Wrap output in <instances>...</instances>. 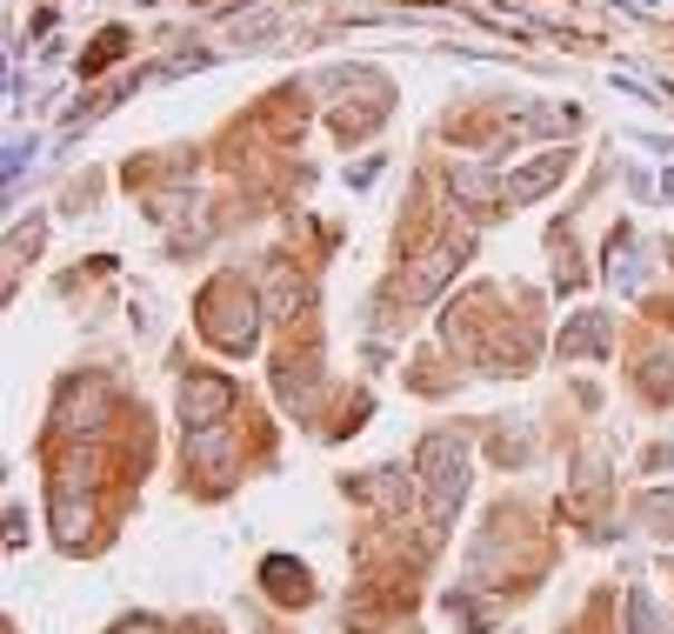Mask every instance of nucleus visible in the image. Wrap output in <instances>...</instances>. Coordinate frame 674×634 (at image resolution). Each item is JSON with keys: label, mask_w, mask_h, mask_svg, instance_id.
I'll return each instance as SVG.
<instances>
[{"label": "nucleus", "mask_w": 674, "mask_h": 634, "mask_svg": "<svg viewBox=\"0 0 674 634\" xmlns=\"http://www.w3.org/2000/svg\"><path fill=\"white\" fill-rule=\"evenodd\" d=\"M602 334H608V328H602V314H588V321H575V328L561 334V354H595V348H602Z\"/></svg>", "instance_id": "0eeeda50"}, {"label": "nucleus", "mask_w": 674, "mask_h": 634, "mask_svg": "<svg viewBox=\"0 0 674 634\" xmlns=\"http://www.w3.org/2000/svg\"><path fill=\"white\" fill-rule=\"evenodd\" d=\"M628 622H635V634H655V615H648V595L642 588L628 595Z\"/></svg>", "instance_id": "6e6552de"}, {"label": "nucleus", "mask_w": 674, "mask_h": 634, "mask_svg": "<svg viewBox=\"0 0 674 634\" xmlns=\"http://www.w3.org/2000/svg\"><path fill=\"white\" fill-rule=\"evenodd\" d=\"M421 468H428V521L441 528V521L455 515V501H461V488H468V475H461V441H448V435H434V441L421 448Z\"/></svg>", "instance_id": "f03ea898"}, {"label": "nucleus", "mask_w": 674, "mask_h": 634, "mask_svg": "<svg viewBox=\"0 0 674 634\" xmlns=\"http://www.w3.org/2000/svg\"><path fill=\"white\" fill-rule=\"evenodd\" d=\"M227 401H234V388H227L221 374H201V381L180 388V414H187V428H214V421H227Z\"/></svg>", "instance_id": "7ed1b4c3"}, {"label": "nucleus", "mask_w": 674, "mask_h": 634, "mask_svg": "<svg viewBox=\"0 0 674 634\" xmlns=\"http://www.w3.org/2000/svg\"><path fill=\"white\" fill-rule=\"evenodd\" d=\"M261 575H267V588H274L281 602H307V575H301L294 562H267Z\"/></svg>", "instance_id": "423d86ee"}, {"label": "nucleus", "mask_w": 674, "mask_h": 634, "mask_svg": "<svg viewBox=\"0 0 674 634\" xmlns=\"http://www.w3.org/2000/svg\"><path fill=\"white\" fill-rule=\"evenodd\" d=\"M201 328H207V341H221V348H254V294L227 274V281H214L207 294H201Z\"/></svg>", "instance_id": "f257e3e1"}, {"label": "nucleus", "mask_w": 674, "mask_h": 634, "mask_svg": "<svg viewBox=\"0 0 674 634\" xmlns=\"http://www.w3.org/2000/svg\"><path fill=\"white\" fill-rule=\"evenodd\" d=\"M561 174H568V154H541L535 167H521V174H515V181L501 187V201H508V207H521V201H535V194H548V187H555Z\"/></svg>", "instance_id": "20e7f679"}, {"label": "nucleus", "mask_w": 674, "mask_h": 634, "mask_svg": "<svg viewBox=\"0 0 674 634\" xmlns=\"http://www.w3.org/2000/svg\"><path fill=\"white\" fill-rule=\"evenodd\" d=\"M461 254H468V241H441L434 254H421V267H414V274L401 281V294H408V301L434 294V287H441V274H448V267H461Z\"/></svg>", "instance_id": "39448f33"}, {"label": "nucleus", "mask_w": 674, "mask_h": 634, "mask_svg": "<svg viewBox=\"0 0 674 634\" xmlns=\"http://www.w3.org/2000/svg\"><path fill=\"white\" fill-rule=\"evenodd\" d=\"M114 634H160V628H154V622H120Z\"/></svg>", "instance_id": "1a4fd4ad"}]
</instances>
